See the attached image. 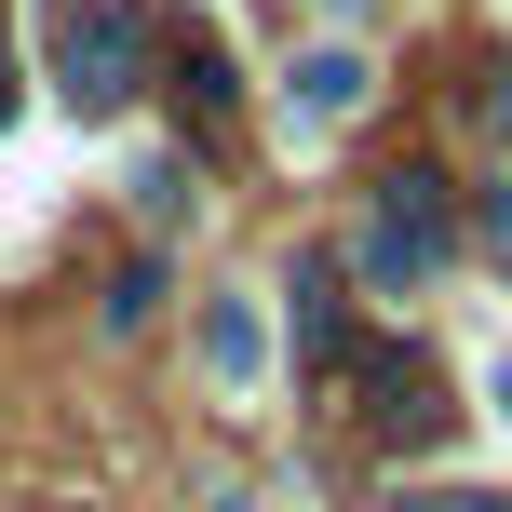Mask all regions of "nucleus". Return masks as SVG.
Returning a JSON list of instances; mask_svg holds the SVG:
<instances>
[{
  "label": "nucleus",
  "instance_id": "f257e3e1",
  "mask_svg": "<svg viewBox=\"0 0 512 512\" xmlns=\"http://www.w3.org/2000/svg\"><path fill=\"white\" fill-rule=\"evenodd\" d=\"M135 81H149V27H135L122 0H68V14H54V95H68L81 122H108V108H135Z\"/></svg>",
  "mask_w": 512,
  "mask_h": 512
},
{
  "label": "nucleus",
  "instance_id": "f03ea898",
  "mask_svg": "<svg viewBox=\"0 0 512 512\" xmlns=\"http://www.w3.org/2000/svg\"><path fill=\"white\" fill-rule=\"evenodd\" d=\"M445 256H459V203H445V176H432V162L378 176V216H364V283H432Z\"/></svg>",
  "mask_w": 512,
  "mask_h": 512
},
{
  "label": "nucleus",
  "instance_id": "7ed1b4c3",
  "mask_svg": "<svg viewBox=\"0 0 512 512\" xmlns=\"http://www.w3.org/2000/svg\"><path fill=\"white\" fill-rule=\"evenodd\" d=\"M351 378H364V432L378 445H432L445 432V378L418 351H351Z\"/></svg>",
  "mask_w": 512,
  "mask_h": 512
},
{
  "label": "nucleus",
  "instance_id": "20e7f679",
  "mask_svg": "<svg viewBox=\"0 0 512 512\" xmlns=\"http://www.w3.org/2000/svg\"><path fill=\"white\" fill-rule=\"evenodd\" d=\"M283 337H297L310 378H337V364H351V310H337V270H324V256H297V270H283Z\"/></svg>",
  "mask_w": 512,
  "mask_h": 512
},
{
  "label": "nucleus",
  "instance_id": "39448f33",
  "mask_svg": "<svg viewBox=\"0 0 512 512\" xmlns=\"http://www.w3.org/2000/svg\"><path fill=\"white\" fill-rule=\"evenodd\" d=\"M283 95H297V122H351V108L378 95V68H364L351 41H324V54H297V81H283Z\"/></svg>",
  "mask_w": 512,
  "mask_h": 512
},
{
  "label": "nucleus",
  "instance_id": "423d86ee",
  "mask_svg": "<svg viewBox=\"0 0 512 512\" xmlns=\"http://www.w3.org/2000/svg\"><path fill=\"white\" fill-rule=\"evenodd\" d=\"M176 95H189V122H230L243 81H230V54H216V27H189V41H176Z\"/></svg>",
  "mask_w": 512,
  "mask_h": 512
},
{
  "label": "nucleus",
  "instance_id": "0eeeda50",
  "mask_svg": "<svg viewBox=\"0 0 512 512\" xmlns=\"http://www.w3.org/2000/svg\"><path fill=\"white\" fill-rule=\"evenodd\" d=\"M203 364H216L230 391L256 378V364H270V337H256V310H243V297H230V310H203Z\"/></svg>",
  "mask_w": 512,
  "mask_h": 512
},
{
  "label": "nucleus",
  "instance_id": "6e6552de",
  "mask_svg": "<svg viewBox=\"0 0 512 512\" xmlns=\"http://www.w3.org/2000/svg\"><path fill=\"white\" fill-rule=\"evenodd\" d=\"M486 122H499V149H512V68H499V95H486Z\"/></svg>",
  "mask_w": 512,
  "mask_h": 512
},
{
  "label": "nucleus",
  "instance_id": "1a4fd4ad",
  "mask_svg": "<svg viewBox=\"0 0 512 512\" xmlns=\"http://www.w3.org/2000/svg\"><path fill=\"white\" fill-rule=\"evenodd\" d=\"M405 512H499V499H459V486H445V499H405Z\"/></svg>",
  "mask_w": 512,
  "mask_h": 512
},
{
  "label": "nucleus",
  "instance_id": "9d476101",
  "mask_svg": "<svg viewBox=\"0 0 512 512\" xmlns=\"http://www.w3.org/2000/svg\"><path fill=\"white\" fill-rule=\"evenodd\" d=\"M486 391H499V418H512V351H499V378H486Z\"/></svg>",
  "mask_w": 512,
  "mask_h": 512
},
{
  "label": "nucleus",
  "instance_id": "9b49d317",
  "mask_svg": "<svg viewBox=\"0 0 512 512\" xmlns=\"http://www.w3.org/2000/svg\"><path fill=\"white\" fill-rule=\"evenodd\" d=\"M0 122H14V54H0Z\"/></svg>",
  "mask_w": 512,
  "mask_h": 512
},
{
  "label": "nucleus",
  "instance_id": "f8f14e48",
  "mask_svg": "<svg viewBox=\"0 0 512 512\" xmlns=\"http://www.w3.org/2000/svg\"><path fill=\"white\" fill-rule=\"evenodd\" d=\"M203 512H256V499H203Z\"/></svg>",
  "mask_w": 512,
  "mask_h": 512
},
{
  "label": "nucleus",
  "instance_id": "ddd939ff",
  "mask_svg": "<svg viewBox=\"0 0 512 512\" xmlns=\"http://www.w3.org/2000/svg\"><path fill=\"white\" fill-rule=\"evenodd\" d=\"M324 14H351V0H324Z\"/></svg>",
  "mask_w": 512,
  "mask_h": 512
}]
</instances>
